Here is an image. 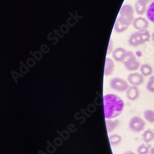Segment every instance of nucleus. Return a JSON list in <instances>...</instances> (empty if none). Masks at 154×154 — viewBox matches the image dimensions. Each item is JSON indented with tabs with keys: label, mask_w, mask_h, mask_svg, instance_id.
<instances>
[{
	"label": "nucleus",
	"mask_w": 154,
	"mask_h": 154,
	"mask_svg": "<svg viewBox=\"0 0 154 154\" xmlns=\"http://www.w3.org/2000/svg\"><path fill=\"white\" fill-rule=\"evenodd\" d=\"M142 136L144 143H150L154 140V131L151 129H148L143 133Z\"/></svg>",
	"instance_id": "nucleus-15"
},
{
	"label": "nucleus",
	"mask_w": 154,
	"mask_h": 154,
	"mask_svg": "<svg viewBox=\"0 0 154 154\" xmlns=\"http://www.w3.org/2000/svg\"><path fill=\"white\" fill-rule=\"evenodd\" d=\"M133 25L134 27L138 30H144L148 28L149 22L143 17H137L134 20Z\"/></svg>",
	"instance_id": "nucleus-11"
},
{
	"label": "nucleus",
	"mask_w": 154,
	"mask_h": 154,
	"mask_svg": "<svg viewBox=\"0 0 154 154\" xmlns=\"http://www.w3.org/2000/svg\"><path fill=\"white\" fill-rule=\"evenodd\" d=\"M150 39V35L149 32L147 29H144L133 33L128 40V43L130 46H137L149 42Z\"/></svg>",
	"instance_id": "nucleus-3"
},
{
	"label": "nucleus",
	"mask_w": 154,
	"mask_h": 154,
	"mask_svg": "<svg viewBox=\"0 0 154 154\" xmlns=\"http://www.w3.org/2000/svg\"><path fill=\"white\" fill-rule=\"evenodd\" d=\"M144 118L150 123H154V111L152 110H146L143 113Z\"/></svg>",
	"instance_id": "nucleus-19"
},
{
	"label": "nucleus",
	"mask_w": 154,
	"mask_h": 154,
	"mask_svg": "<svg viewBox=\"0 0 154 154\" xmlns=\"http://www.w3.org/2000/svg\"><path fill=\"white\" fill-rule=\"evenodd\" d=\"M123 63L126 69L129 71L137 70L140 67L139 62L137 60L136 56L131 51H128V54Z\"/></svg>",
	"instance_id": "nucleus-4"
},
{
	"label": "nucleus",
	"mask_w": 154,
	"mask_h": 154,
	"mask_svg": "<svg viewBox=\"0 0 154 154\" xmlns=\"http://www.w3.org/2000/svg\"><path fill=\"white\" fill-rule=\"evenodd\" d=\"M120 122L119 120H112L107 119L106 120V125L107 130L108 133H111L113 131L119 126Z\"/></svg>",
	"instance_id": "nucleus-13"
},
{
	"label": "nucleus",
	"mask_w": 154,
	"mask_h": 154,
	"mask_svg": "<svg viewBox=\"0 0 154 154\" xmlns=\"http://www.w3.org/2000/svg\"><path fill=\"white\" fill-rule=\"evenodd\" d=\"M150 1L149 0H137L134 7L136 12L139 15H143L147 11V6Z\"/></svg>",
	"instance_id": "nucleus-10"
},
{
	"label": "nucleus",
	"mask_w": 154,
	"mask_h": 154,
	"mask_svg": "<svg viewBox=\"0 0 154 154\" xmlns=\"http://www.w3.org/2000/svg\"><path fill=\"white\" fill-rule=\"evenodd\" d=\"M110 86L113 90L119 92L126 91L130 88L129 83L120 78H114L110 81Z\"/></svg>",
	"instance_id": "nucleus-5"
},
{
	"label": "nucleus",
	"mask_w": 154,
	"mask_h": 154,
	"mask_svg": "<svg viewBox=\"0 0 154 154\" xmlns=\"http://www.w3.org/2000/svg\"><path fill=\"white\" fill-rule=\"evenodd\" d=\"M128 82L133 86H140L144 82V76L139 73H133L128 75L127 78Z\"/></svg>",
	"instance_id": "nucleus-7"
},
{
	"label": "nucleus",
	"mask_w": 154,
	"mask_h": 154,
	"mask_svg": "<svg viewBox=\"0 0 154 154\" xmlns=\"http://www.w3.org/2000/svg\"><path fill=\"white\" fill-rule=\"evenodd\" d=\"M140 90L137 86H131L126 91V97L127 98L132 101L137 100L140 96Z\"/></svg>",
	"instance_id": "nucleus-9"
},
{
	"label": "nucleus",
	"mask_w": 154,
	"mask_h": 154,
	"mask_svg": "<svg viewBox=\"0 0 154 154\" xmlns=\"http://www.w3.org/2000/svg\"><path fill=\"white\" fill-rule=\"evenodd\" d=\"M122 140V137L117 134H114L109 136V142L112 146L119 145Z\"/></svg>",
	"instance_id": "nucleus-17"
},
{
	"label": "nucleus",
	"mask_w": 154,
	"mask_h": 154,
	"mask_svg": "<svg viewBox=\"0 0 154 154\" xmlns=\"http://www.w3.org/2000/svg\"><path fill=\"white\" fill-rule=\"evenodd\" d=\"M146 123L144 120L140 117L135 116L131 118L129 122L130 130L135 133H139L144 130Z\"/></svg>",
	"instance_id": "nucleus-6"
},
{
	"label": "nucleus",
	"mask_w": 154,
	"mask_h": 154,
	"mask_svg": "<svg viewBox=\"0 0 154 154\" xmlns=\"http://www.w3.org/2000/svg\"><path fill=\"white\" fill-rule=\"evenodd\" d=\"M149 1H152V0H149Z\"/></svg>",
	"instance_id": "nucleus-24"
},
{
	"label": "nucleus",
	"mask_w": 154,
	"mask_h": 154,
	"mask_svg": "<svg viewBox=\"0 0 154 154\" xmlns=\"http://www.w3.org/2000/svg\"><path fill=\"white\" fill-rule=\"evenodd\" d=\"M140 72L144 76H149L153 74V70L152 67L148 63L142 64L140 67Z\"/></svg>",
	"instance_id": "nucleus-14"
},
{
	"label": "nucleus",
	"mask_w": 154,
	"mask_h": 154,
	"mask_svg": "<svg viewBox=\"0 0 154 154\" xmlns=\"http://www.w3.org/2000/svg\"><path fill=\"white\" fill-rule=\"evenodd\" d=\"M125 103L117 95L109 94L103 97V109L106 119L116 118L122 113Z\"/></svg>",
	"instance_id": "nucleus-1"
},
{
	"label": "nucleus",
	"mask_w": 154,
	"mask_h": 154,
	"mask_svg": "<svg viewBox=\"0 0 154 154\" xmlns=\"http://www.w3.org/2000/svg\"><path fill=\"white\" fill-rule=\"evenodd\" d=\"M134 9L130 5H124L120 11V16L117 19L114 25V30L117 33L125 31L134 19Z\"/></svg>",
	"instance_id": "nucleus-2"
},
{
	"label": "nucleus",
	"mask_w": 154,
	"mask_h": 154,
	"mask_svg": "<svg viewBox=\"0 0 154 154\" xmlns=\"http://www.w3.org/2000/svg\"><path fill=\"white\" fill-rule=\"evenodd\" d=\"M147 91L154 93V76H150L146 85Z\"/></svg>",
	"instance_id": "nucleus-20"
},
{
	"label": "nucleus",
	"mask_w": 154,
	"mask_h": 154,
	"mask_svg": "<svg viewBox=\"0 0 154 154\" xmlns=\"http://www.w3.org/2000/svg\"><path fill=\"white\" fill-rule=\"evenodd\" d=\"M128 51L123 48H118L113 51L112 57L115 60L123 62L128 54Z\"/></svg>",
	"instance_id": "nucleus-8"
},
{
	"label": "nucleus",
	"mask_w": 154,
	"mask_h": 154,
	"mask_svg": "<svg viewBox=\"0 0 154 154\" xmlns=\"http://www.w3.org/2000/svg\"><path fill=\"white\" fill-rule=\"evenodd\" d=\"M123 154H136V153L133 151H126L124 152Z\"/></svg>",
	"instance_id": "nucleus-21"
},
{
	"label": "nucleus",
	"mask_w": 154,
	"mask_h": 154,
	"mask_svg": "<svg viewBox=\"0 0 154 154\" xmlns=\"http://www.w3.org/2000/svg\"><path fill=\"white\" fill-rule=\"evenodd\" d=\"M115 69V63L110 58H106L104 69V75L109 76L113 74Z\"/></svg>",
	"instance_id": "nucleus-12"
},
{
	"label": "nucleus",
	"mask_w": 154,
	"mask_h": 154,
	"mask_svg": "<svg viewBox=\"0 0 154 154\" xmlns=\"http://www.w3.org/2000/svg\"><path fill=\"white\" fill-rule=\"evenodd\" d=\"M146 16L149 21L154 23V2L148 6L146 11Z\"/></svg>",
	"instance_id": "nucleus-18"
},
{
	"label": "nucleus",
	"mask_w": 154,
	"mask_h": 154,
	"mask_svg": "<svg viewBox=\"0 0 154 154\" xmlns=\"http://www.w3.org/2000/svg\"><path fill=\"white\" fill-rule=\"evenodd\" d=\"M152 149V145L149 143H144L140 145L137 149V152L138 154H149L150 153V149Z\"/></svg>",
	"instance_id": "nucleus-16"
},
{
	"label": "nucleus",
	"mask_w": 154,
	"mask_h": 154,
	"mask_svg": "<svg viewBox=\"0 0 154 154\" xmlns=\"http://www.w3.org/2000/svg\"><path fill=\"white\" fill-rule=\"evenodd\" d=\"M152 40L153 43L154 44V32L152 34Z\"/></svg>",
	"instance_id": "nucleus-23"
},
{
	"label": "nucleus",
	"mask_w": 154,
	"mask_h": 154,
	"mask_svg": "<svg viewBox=\"0 0 154 154\" xmlns=\"http://www.w3.org/2000/svg\"><path fill=\"white\" fill-rule=\"evenodd\" d=\"M150 154H154V147H152L150 151Z\"/></svg>",
	"instance_id": "nucleus-22"
}]
</instances>
